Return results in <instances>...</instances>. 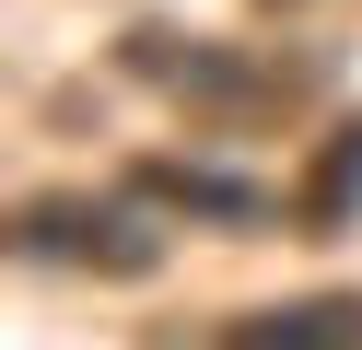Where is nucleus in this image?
<instances>
[{"label":"nucleus","instance_id":"2","mask_svg":"<svg viewBox=\"0 0 362 350\" xmlns=\"http://www.w3.org/2000/svg\"><path fill=\"white\" fill-rule=\"evenodd\" d=\"M12 257L71 280H152L164 269V210L129 187H35L12 210Z\"/></svg>","mask_w":362,"mask_h":350},{"label":"nucleus","instance_id":"4","mask_svg":"<svg viewBox=\"0 0 362 350\" xmlns=\"http://www.w3.org/2000/svg\"><path fill=\"white\" fill-rule=\"evenodd\" d=\"M199 350H362V292H281L222 315Z\"/></svg>","mask_w":362,"mask_h":350},{"label":"nucleus","instance_id":"3","mask_svg":"<svg viewBox=\"0 0 362 350\" xmlns=\"http://www.w3.org/2000/svg\"><path fill=\"white\" fill-rule=\"evenodd\" d=\"M117 187H129V199H152L164 222H211V233L292 222V199H281V187H257V175H222V163H199V152H141Z\"/></svg>","mask_w":362,"mask_h":350},{"label":"nucleus","instance_id":"6","mask_svg":"<svg viewBox=\"0 0 362 350\" xmlns=\"http://www.w3.org/2000/svg\"><path fill=\"white\" fill-rule=\"evenodd\" d=\"M257 12H304V0H257Z\"/></svg>","mask_w":362,"mask_h":350},{"label":"nucleus","instance_id":"5","mask_svg":"<svg viewBox=\"0 0 362 350\" xmlns=\"http://www.w3.org/2000/svg\"><path fill=\"white\" fill-rule=\"evenodd\" d=\"M281 199H292V233H304V245H339V233L362 222V117H339V129L315 140Z\"/></svg>","mask_w":362,"mask_h":350},{"label":"nucleus","instance_id":"1","mask_svg":"<svg viewBox=\"0 0 362 350\" xmlns=\"http://www.w3.org/2000/svg\"><path fill=\"white\" fill-rule=\"evenodd\" d=\"M117 70L164 105H187L199 129L245 140V129H292L315 105V59L304 47H245V35H175V23H141L117 35Z\"/></svg>","mask_w":362,"mask_h":350}]
</instances>
